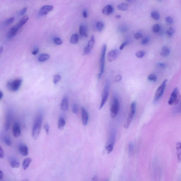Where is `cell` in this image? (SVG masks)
Instances as JSON below:
<instances>
[{"label": "cell", "instance_id": "1", "mask_svg": "<svg viewBox=\"0 0 181 181\" xmlns=\"http://www.w3.org/2000/svg\"><path fill=\"white\" fill-rule=\"evenodd\" d=\"M42 121L43 115L39 112L37 114L35 117L32 131V136L34 139H37L41 131Z\"/></svg>", "mask_w": 181, "mask_h": 181}, {"label": "cell", "instance_id": "2", "mask_svg": "<svg viewBox=\"0 0 181 181\" xmlns=\"http://www.w3.org/2000/svg\"><path fill=\"white\" fill-rule=\"evenodd\" d=\"M181 100V96L179 90L177 88H175L168 100V104L171 105H175L179 103Z\"/></svg>", "mask_w": 181, "mask_h": 181}, {"label": "cell", "instance_id": "3", "mask_svg": "<svg viewBox=\"0 0 181 181\" xmlns=\"http://www.w3.org/2000/svg\"><path fill=\"white\" fill-rule=\"evenodd\" d=\"M106 45L104 44L101 49V55L100 58V73L98 75V78H100L102 74L104 71L105 62V56L106 51Z\"/></svg>", "mask_w": 181, "mask_h": 181}, {"label": "cell", "instance_id": "4", "mask_svg": "<svg viewBox=\"0 0 181 181\" xmlns=\"http://www.w3.org/2000/svg\"><path fill=\"white\" fill-rule=\"evenodd\" d=\"M109 82L108 80H106L105 85L103 91L102 99H101V103H100L99 106V109H100L103 108L108 99V96H109Z\"/></svg>", "mask_w": 181, "mask_h": 181}, {"label": "cell", "instance_id": "5", "mask_svg": "<svg viewBox=\"0 0 181 181\" xmlns=\"http://www.w3.org/2000/svg\"><path fill=\"white\" fill-rule=\"evenodd\" d=\"M120 104L118 98L116 96L113 98V102L110 108L111 116L114 118L119 112Z\"/></svg>", "mask_w": 181, "mask_h": 181}, {"label": "cell", "instance_id": "6", "mask_svg": "<svg viewBox=\"0 0 181 181\" xmlns=\"http://www.w3.org/2000/svg\"><path fill=\"white\" fill-rule=\"evenodd\" d=\"M22 80L18 79L11 82H9L7 84V87L9 90L13 92H16L18 90L21 85Z\"/></svg>", "mask_w": 181, "mask_h": 181}, {"label": "cell", "instance_id": "7", "mask_svg": "<svg viewBox=\"0 0 181 181\" xmlns=\"http://www.w3.org/2000/svg\"><path fill=\"white\" fill-rule=\"evenodd\" d=\"M167 82V80H164L162 83L157 89L155 94L154 99V101L155 102L158 101L164 94L165 89L166 87Z\"/></svg>", "mask_w": 181, "mask_h": 181}, {"label": "cell", "instance_id": "8", "mask_svg": "<svg viewBox=\"0 0 181 181\" xmlns=\"http://www.w3.org/2000/svg\"><path fill=\"white\" fill-rule=\"evenodd\" d=\"M95 38L93 35H92L90 40L89 41L88 45L84 48L83 51V55H87L90 52L93 48L95 43Z\"/></svg>", "mask_w": 181, "mask_h": 181}, {"label": "cell", "instance_id": "9", "mask_svg": "<svg viewBox=\"0 0 181 181\" xmlns=\"http://www.w3.org/2000/svg\"><path fill=\"white\" fill-rule=\"evenodd\" d=\"M119 55V51L116 50H111L108 52L107 55V60L109 62L115 60L118 57Z\"/></svg>", "mask_w": 181, "mask_h": 181}, {"label": "cell", "instance_id": "10", "mask_svg": "<svg viewBox=\"0 0 181 181\" xmlns=\"http://www.w3.org/2000/svg\"><path fill=\"white\" fill-rule=\"evenodd\" d=\"M19 29L16 26L12 27L10 29L7 35V38L9 40L12 39L15 37L18 32Z\"/></svg>", "mask_w": 181, "mask_h": 181}, {"label": "cell", "instance_id": "11", "mask_svg": "<svg viewBox=\"0 0 181 181\" xmlns=\"http://www.w3.org/2000/svg\"><path fill=\"white\" fill-rule=\"evenodd\" d=\"M54 9V7L51 5H46L42 7L39 11L40 15L44 16L47 15L51 11Z\"/></svg>", "mask_w": 181, "mask_h": 181}, {"label": "cell", "instance_id": "12", "mask_svg": "<svg viewBox=\"0 0 181 181\" xmlns=\"http://www.w3.org/2000/svg\"><path fill=\"white\" fill-rule=\"evenodd\" d=\"M13 136L15 137H18L20 136L21 133V127L18 122H15L13 125Z\"/></svg>", "mask_w": 181, "mask_h": 181}, {"label": "cell", "instance_id": "13", "mask_svg": "<svg viewBox=\"0 0 181 181\" xmlns=\"http://www.w3.org/2000/svg\"><path fill=\"white\" fill-rule=\"evenodd\" d=\"M82 121L84 126H86L88 124L89 120V114L87 111L84 108H82Z\"/></svg>", "mask_w": 181, "mask_h": 181}, {"label": "cell", "instance_id": "14", "mask_svg": "<svg viewBox=\"0 0 181 181\" xmlns=\"http://www.w3.org/2000/svg\"><path fill=\"white\" fill-rule=\"evenodd\" d=\"M114 9L111 5H107L103 8L102 12L103 14L106 16H108L113 13Z\"/></svg>", "mask_w": 181, "mask_h": 181}, {"label": "cell", "instance_id": "15", "mask_svg": "<svg viewBox=\"0 0 181 181\" xmlns=\"http://www.w3.org/2000/svg\"><path fill=\"white\" fill-rule=\"evenodd\" d=\"M19 153L23 156H26L28 155V147L25 145H22L19 147Z\"/></svg>", "mask_w": 181, "mask_h": 181}, {"label": "cell", "instance_id": "16", "mask_svg": "<svg viewBox=\"0 0 181 181\" xmlns=\"http://www.w3.org/2000/svg\"><path fill=\"white\" fill-rule=\"evenodd\" d=\"M135 113L134 112H131V111L129 112L127 119L124 124V127L125 128H127L129 126L130 123H131L133 119L134 116L135 114Z\"/></svg>", "mask_w": 181, "mask_h": 181}, {"label": "cell", "instance_id": "17", "mask_svg": "<svg viewBox=\"0 0 181 181\" xmlns=\"http://www.w3.org/2000/svg\"><path fill=\"white\" fill-rule=\"evenodd\" d=\"M67 97H65L63 99L61 103V108L62 110L66 111L68 109V102Z\"/></svg>", "mask_w": 181, "mask_h": 181}, {"label": "cell", "instance_id": "18", "mask_svg": "<svg viewBox=\"0 0 181 181\" xmlns=\"http://www.w3.org/2000/svg\"><path fill=\"white\" fill-rule=\"evenodd\" d=\"M170 53V50L168 46H164L161 49L160 52V55L163 57L168 56Z\"/></svg>", "mask_w": 181, "mask_h": 181}, {"label": "cell", "instance_id": "19", "mask_svg": "<svg viewBox=\"0 0 181 181\" xmlns=\"http://www.w3.org/2000/svg\"><path fill=\"white\" fill-rule=\"evenodd\" d=\"M29 19V17L28 16H25L22 18L21 19L19 20L18 23L16 26L19 29L21 28L23 25L26 24V22L28 21Z\"/></svg>", "mask_w": 181, "mask_h": 181}, {"label": "cell", "instance_id": "20", "mask_svg": "<svg viewBox=\"0 0 181 181\" xmlns=\"http://www.w3.org/2000/svg\"><path fill=\"white\" fill-rule=\"evenodd\" d=\"M177 156L178 160L179 162L181 161V143H177L176 145Z\"/></svg>", "mask_w": 181, "mask_h": 181}, {"label": "cell", "instance_id": "21", "mask_svg": "<svg viewBox=\"0 0 181 181\" xmlns=\"http://www.w3.org/2000/svg\"><path fill=\"white\" fill-rule=\"evenodd\" d=\"M11 121V115L10 113L9 112L7 114L6 117V120L5 123V129L6 131L9 130L10 125Z\"/></svg>", "mask_w": 181, "mask_h": 181}, {"label": "cell", "instance_id": "22", "mask_svg": "<svg viewBox=\"0 0 181 181\" xmlns=\"http://www.w3.org/2000/svg\"><path fill=\"white\" fill-rule=\"evenodd\" d=\"M66 123V121L63 117H60L58 120V127L59 130H61L63 129Z\"/></svg>", "mask_w": 181, "mask_h": 181}, {"label": "cell", "instance_id": "23", "mask_svg": "<svg viewBox=\"0 0 181 181\" xmlns=\"http://www.w3.org/2000/svg\"><path fill=\"white\" fill-rule=\"evenodd\" d=\"M79 33L81 36L83 37H88V35L87 33V29L85 26L84 25H81L80 26L79 29Z\"/></svg>", "mask_w": 181, "mask_h": 181}, {"label": "cell", "instance_id": "24", "mask_svg": "<svg viewBox=\"0 0 181 181\" xmlns=\"http://www.w3.org/2000/svg\"><path fill=\"white\" fill-rule=\"evenodd\" d=\"M32 161V159L30 158H26L24 160L22 163V167L24 170L27 169Z\"/></svg>", "mask_w": 181, "mask_h": 181}, {"label": "cell", "instance_id": "25", "mask_svg": "<svg viewBox=\"0 0 181 181\" xmlns=\"http://www.w3.org/2000/svg\"><path fill=\"white\" fill-rule=\"evenodd\" d=\"M11 167L12 168H18L20 166V163L16 159H12L10 163Z\"/></svg>", "mask_w": 181, "mask_h": 181}, {"label": "cell", "instance_id": "26", "mask_svg": "<svg viewBox=\"0 0 181 181\" xmlns=\"http://www.w3.org/2000/svg\"><path fill=\"white\" fill-rule=\"evenodd\" d=\"M79 41V35L77 34H74L72 35L70 39V43L73 44H76Z\"/></svg>", "mask_w": 181, "mask_h": 181}, {"label": "cell", "instance_id": "27", "mask_svg": "<svg viewBox=\"0 0 181 181\" xmlns=\"http://www.w3.org/2000/svg\"><path fill=\"white\" fill-rule=\"evenodd\" d=\"M50 56L48 54H42L39 57L38 60L40 62H43L48 60L49 59Z\"/></svg>", "mask_w": 181, "mask_h": 181}, {"label": "cell", "instance_id": "28", "mask_svg": "<svg viewBox=\"0 0 181 181\" xmlns=\"http://www.w3.org/2000/svg\"><path fill=\"white\" fill-rule=\"evenodd\" d=\"M128 8V6L127 4L125 3H121L117 6V9L119 10L126 11L127 10Z\"/></svg>", "mask_w": 181, "mask_h": 181}, {"label": "cell", "instance_id": "29", "mask_svg": "<svg viewBox=\"0 0 181 181\" xmlns=\"http://www.w3.org/2000/svg\"><path fill=\"white\" fill-rule=\"evenodd\" d=\"M151 17L153 19H154L156 21L159 20L160 19V14L158 12L156 11H153L151 13Z\"/></svg>", "mask_w": 181, "mask_h": 181}, {"label": "cell", "instance_id": "30", "mask_svg": "<svg viewBox=\"0 0 181 181\" xmlns=\"http://www.w3.org/2000/svg\"><path fill=\"white\" fill-rule=\"evenodd\" d=\"M175 32V29L173 27H170L166 30V34L168 37L171 38L174 35Z\"/></svg>", "mask_w": 181, "mask_h": 181}, {"label": "cell", "instance_id": "31", "mask_svg": "<svg viewBox=\"0 0 181 181\" xmlns=\"http://www.w3.org/2000/svg\"><path fill=\"white\" fill-rule=\"evenodd\" d=\"M96 27H97V29L99 32H101L104 29V23L101 21L98 22L97 23V25H96Z\"/></svg>", "mask_w": 181, "mask_h": 181}, {"label": "cell", "instance_id": "32", "mask_svg": "<svg viewBox=\"0 0 181 181\" xmlns=\"http://www.w3.org/2000/svg\"><path fill=\"white\" fill-rule=\"evenodd\" d=\"M161 27L159 24H155L152 27V31L154 33L159 32L161 30Z\"/></svg>", "mask_w": 181, "mask_h": 181}, {"label": "cell", "instance_id": "33", "mask_svg": "<svg viewBox=\"0 0 181 181\" xmlns=\"http://www.w3.org/2000/svg\"><path fill=\"white\" fill-rule=\"evenodd\" d=\"M4 142L8 146H10L11 145V141L8 136H5L3 138Z\"/></svg>", "mask_w": 181, "mask_h": 181}, {"label": "cell", "instance_id": "34", "mask_svg": "<svg viewBox=\"0 0 181 181\" xmlns=\"http://www.w3.org/2000/svg\"><path fill=\"white\" fill-rule=\"evenodd\" d=\"M61 79V77L59 74H57L54 76V79H53V83L54 84L57 85L58 82H60Z\"/></svg>", "mask_w": 181, "mask_h": 181}, {"label": "cell", "instance_id": "35", "mask_svg": "<svg viewBox=\"0 0 181 181\" xmlns=\"http://www.w3.org/2000/svg\"><path fill=\"white\" fill-rule=\"evenodd\" d=\"M178 105L175 107L174 110V112L176 114H179L181 113V101L178 104Z\"/></svg>", "mask_w": 181, "mask_h": 181}, {"label": "cell", "instance_id": "36", "mask_svg": "<svg viewBox=\"0 0 181 181\" xmlns=\"http://www.w3.org/2000/svg\"><path fill=\"white\" fill-rule=\"evenodd\" d=\"M114 147V144H110L107 145L105 148L108 154H110L112 151Z\"/></svg>", "mask_w": 181, "mask_h": 181}, {"label": "cell", "instance_id": "37", "mask_svg": "<svg viewBox=\"0 0 181 181\" xmlns=\"http://www.w3.org/2000/svg\"><path fill=\"white\" fill-rule=\"evenodd\" d=\"M148 79L149 81L152 82H155L157 81V78L156 76L154 74H150L148 77Z\"/></svg>", "mask_w": 181, "mask_h": 181}, {"label": "cell", "instance_id": "38", "mask_svg": "<svg viewBox=\"0 0 181 181\" xmlns=\"http://www.w3.org/2000/svg\"><path fill=\"white\" fill-rule=\"evenodd\" d=\"M54 42L56 45H60L62 44V40L60 38L56 37L54 39Z\"/></svg>", "mask_w": 181, "mask_h": 181}, {"label": "cell", "instance_id": "39", "mask_svg": "<svg viewBox=\"0 0 181 181\" xmlns=\"http://www.w3.org/2000/svg\"><path fill=\"white\" fill-rule=\"evenodd\" d=\"M15 20V18L11 17L9 19H7L4 22V24L5 26H8L9 24H11Z\"/></svg>", "mask_w": 181, "mask_h": 181}, {"label": "cell", "instance_id": "40", "mask_svg": "<svg viewBox=\"0 0 181 181\" xmlns=\"http://www.w3.org/2000/svg\"><path fill=\"white\" fill-rule=\"evenodd\" d=\"M144 55L145 52L143 51H138L136 53V56L139 58H143L144 56Z\"/></svg>", "mask_w": 181, "mask_h": 181}, {"label": "cell", "instance_id": "41", "mask_svg": "<svg viewBox=\"0 0 181 181\" xmlns=\"http://www.w3.org/2000/svg\"><path fill=\"white\" fill-rule=\"evenodd\" d=\"M136 101H133L132 103L130 108V111L134 112H136Z\"/></svg>", "mask_w": 181, "mask_h": 181}, {"label": "cell", "instance_id": "42", "mask_svg": "<svg viewBox=\"0 0 181 181\" xmlns=\"http://www.w3.org/2000/svg\"><path fill=\"white\" fill-rule=\"evenodd\" d=\"M122 79V77L120 75H116L115 76L114 78V82H116V83L120 82Z\"/></svg>", "mask_w": 181, "mask_h": 181}, {"label": "cell", "instance_id": "43", "mask_svg": "<svg viewBox=\"0 0 181 181\" xmlns=\"http://www.w3.org/2000/svg\"><path fill=\"white\" fill-rule=\"evenodd\" d=\"M165 21L167 23L169 24H172L173 22V19L170 16H167L166 17Z\"/></svg>", "mask_w": 181, "mask_h": 181}, {"label": "cell", "instance_id": "44", "mask_svg": "<svg viewBox=\"0 0 181 181\" xmlns=\"http://www.w3.org/2000/svg\"><path fill=\"white\" fill-rule=\"evenodd\" d=\"M134 144L133 143H131L129 144L128 145V150L130 154H132L133 151Z\"/></svg>", "mask_w": 181, "mask_h": 181}, {"label": "cell", "instance_id": "45", "mask_svg": "<svg viewBox=\"0 0 181 181\" xmlns=\"http://www.w3.org/2000/svg\"><path fill=\"white\" fill-rule=\"evenodd\" d=\"M78 107L77 105L76 104H74L72 106V111L73 113L76 114L78 112Z\"/></svg>", "mask_w": 181, "mask_h": 181}, {"label": "cell", "instance_id": "46", "mask_svg": "<svg viewBox=\"0 0 181 181\" xmlns=\"http://www.w3.org/2000/svg\"><path fill=\"white\" fill-rule=\"evenodd\" d=\"M134 38L138 40L141 38L143 37V35L141 33H136L134 35Z\"/></svg>", "mask_w": 181, "mask_h": 181}, {"label": "cell", "instance_id": "47", "mask_svg": "<svg viewBox=\"0 0 181 181\" xmlns=\"http://www.w3.org/2000/svg\"><path fill=\"white\" fill-rule=\"evenodd\" d=\"M149 39L148 37H145L143 39V40L142 41V44L143 45H145L149 43Z\"/></svg>", "mask_w": 181, "mask_h": 181}, {"label": "cell", "instance_id": "48", "mask_svg": "<svg viewBox=\"0 0 181 181\" xmlns=\"http://www.w3.org/2000/svg\"><path fill=\"white\" fill-rule=\"evenodd\" d=\"M119 32H126L127 30V28L126 27H124V26H120L118 29Z\"/></svg>", "mask_w": 181, "mask_h": 181}, {"label": "cell", "instance_id": "49", "mask_svg": "<svg viewBox=\"0 0 181 181\" xmlns=\"http://www.w3.org/2000/svg\"><path fill=\"white\" fill-rule=\"evenodd\" d=\"M44 128L45 129L46 133L47 134L49 132V126L48 124H45L44 126Z\"/></svg>", "mask_w": 181, "mask_h": 181}, {"label": "cell", "instance_id": "50", "mask_svg": "<svg viewBox=\"0 0 181 181\" xmlns=\"http://www.w3.org/2000/svg\"><path fill=\"white\" fill-rule=\"evenodd\" d=\"M157 66L161 69H165L166 67V65L165 63L162 62H159L157 64Z\"/></svg>", "mask_w": 181, "mask_h": 181}, {"label": "cell", "instance_id": "51", "mask_svg": "<svg viewBox=\"0 0 181 181\" xmlns=\"http://www.w3.org/2000/svg\"><path fill=\"white\" fill-rule=\"evenodd\" d=\"M4 157V150L1 147H0V157L1 159H3Z\"/></svg>", "mask_w": 181, "mask_h": 181}, {"label": "cell", "instance_id": "52", "mask_svg": "<svg viewBox=\"0 0 181 181\" xmlns=\"http://www.w3.org/2000/svg\"><path fill=\"white\" fill-rule=\"evenodd\" d=\"M27 9V7H25L23 8L22 9V10L20 11V13H19V15H21V16L24 15L26 13Z\"/></svg>", "mask_w": 181, "mask_h": 181}, {"label": "cell", "instance_id": "53", "mask_svg": "<svg viewBox=\"0 0 181 181\" xmlns=\"http://www.w3.org/2000/svg\"><path fill=\"white\" fill-rule=\"evenodd\" d=\"M127 44L128 43L127 41H125V42H123V43L120 46L119 49L121 50H123V49H124V47H125V46H126Z\"/></svg>", "mask_w": 181, "mask_h": 181}, {"label": "cell", "instance_id": "54", "mask_svg": "<svg viewBox=\"0 0 181 181\" xmlns=\"http://www.w3.org/2000/svg\"><path fill=\"white\" fill-rule=\"evenodd\" d=\"M39 49L38 48H35L33 50L32 52V54H33L34 55H35L38 54V52H39Z\"/></svg>", "mask_w": 181, "mask_h": 181}, {"label": "cell", "instance_id": "55", "mask_svg": "<svg viewBox=\"0 0 181 181\" xmlns=\"http://www.w3.org/2000/svg\"><path fill=\"white\" fill-rule=\"evenodd\" d=\"M83 16L85 18L88 17V12L86 10H84L83 11Z\"/></svg>", "mask_w": 181, "mask_h": 181}, {"label": "cell", "instance_id": "56", "mask_svg": "<svg viewBox=\"0 0 181 181\" xmlns=\"http://www.w3.org/2000/svg\"><path fill=\"white\" fill-rule=\"evenodd\" d=\"M4 173L2 172V171L1 170L0 171V180H2L4 177Z\"/></svg>", "mask_w": 181, "mask_h": 181}, {"label": "cell", "instance_id": "57", "mask_svg": "<svg viewBox=\"0 0 181 181\" xmlns=\"http://www.w3.org/2000/svg\"><path fill=\"white\" fill-rule=\"evenodd\" d=\"M115 17L116 19L118 20V19H120L121 18V16L120 15H116L115 16Z\"/></svg>", "mask_w": 181, "mask_h": 181}, {"label": "cell", "instance_id": "58", "mask_svg": "<svg viewBox=\"0 0 181 181\" xmlns=\"http://www.w3.org/2000/svg\"><path fill=\"white\" fill-rule=\"evenodd\" d=\"M3 97V93L2 92V91H0V99L1 100L2 99V98Z\"/></svg>", "mask_w": 181, "mask_h": 181}, {"label": "cell", "instance_id": "59", "mask_svg": "<svg viewBox=\"0 0 181 181\" xmlns=\"http://www.w3.org/2000/svg\"><path fill=\"white\" fill-rule=\"evenodd\" d=\"M98 179V177L97 176H94L93 177V178L92 180L93 181H97Z\"/></svg>", "mask_w": 181, "mask_h": 181}, {"label": "cell", "instance_id": "60", "mask_svg": "<svg viewBox=\"0 0 181 181\" xmlns=\"http://www.w3.org/2000/svg\"><path fill=\"white\" fill-rule=\"evenodd\" d=\"M3 48H2V46H1L0 48V55H1L2 52H3Z\"/></svg>", "mask_w": 181, "mask_h": 181}, {"label": "cell", "instance_id": "61", "mask_svg": "<svg viewBox=\"0 0 181 181\" xmlns=\"http://www.w3.org/2000/svg\"><path fill=\"white\" fill-rule=\"evenodd\" d=\"M126 0L127 1H131V0Z\"/></svg>", "mask_w": 181, "mask_h": 181}, {"label": "cell", "instance_id": "62", "mask_svg": "<svg viewBox=\"0 0 181 181\" xmlns=\"http://www.w3.org/2000/svg\"><path fill=\"white\" fill-rule=\"evenodd\" d=\"M157 0L159 1H161L162 0Z\"/></svg>", "mask_w": 181, "mask_h": 181}]
</instances>
